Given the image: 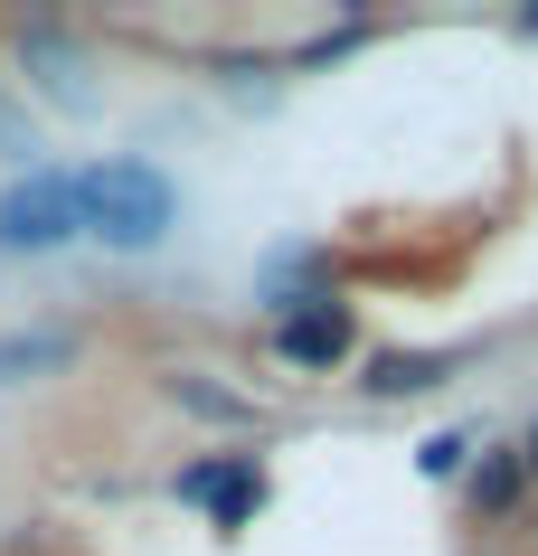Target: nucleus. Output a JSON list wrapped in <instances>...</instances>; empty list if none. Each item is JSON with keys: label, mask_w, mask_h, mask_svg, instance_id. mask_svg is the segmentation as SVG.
I'll return each mask as SVG.
<instances>
[{"label": "nucleus", "mask_w": 538, "mask_h": 556, "mask_svg": "<svg viewBox=\"0 0 538 556\" xmlns=\"http://www.w3.org/2000/svg\"><path fill=\"white\" fill-rule=\"evenodd\" d=\"M435 378H445V358H378V368H368L378 396H416V387H435Z\"/></svg>", "instance_id": "6e6552de"}, {"label": "nucleus", "mask_w": 538, "mask_h": 556, "mask_svg": "<svg viewBox=\"0 0 538 556\" xmlns=\"http://www.w3.org/2000/svg\"><path fill=\"white\" fill-rule=\"evenodd\" d=\"M520 471H538V425H529V443H520Z\"/></svg>", "instance_id": "9b49d317"}, {"label": "nucleus", "mask_w": 538, "mask_h": 556, "mask_svg": "<svg viewBox=\"0 0 538 556\" xmlns=\"http://www.w3.org/2000/svg\"><path fill=\"white\" fill-rule=\"evenodd\" d=\"M350 312H330V302H284V321H274V350L293 358V368H340L350 358Z\"/></svg>", "instance_id": "20e7f679"}, {"label": "nucleus", "mask_w": 538, "mask_h": 556, "mask_svg": "<svg viewBox=\"0 0 538 556\" xmlns=\"http://www.w3.org/2000/svg\"><path fill=\"white\" fill-rule=\"evenodd\" d=\"M0 151H29V114H20L10 94H0Z\"/></svg>", "instance_id": "1a4fd4ad"}, {"label": "nucleus", "mask_w": 538, "mask_h": 556, "mask_svg": "<svg viewBox=\"0 0 538 556\" xmlns=\"http://www.w3.org/2000/svg\"><path fill=\"white\" fill-rule=\"evenodd\" d=\"M179 500H189V509H209L217 528H246L255 509H265V471H255V453H227V463H189V471H179Z\"/></svg>", "instance_id": "7ed1b4c3"}, {"label": "nucleus", "mask_w": 538, "mask_h": 556, "mask_svg": "<svg viewBox=\"0 0 538 556\" xmlns=\"http://www.w3.org/2000/svg\"><path fill=\"white\" fill-rule=\"evenodd\" d=\"M76 189V227L104 236V245H123V255H151L161 236H171L179 217V189L161 161H142V151H114V161H86V170L66 179Z\"/></svg>", "instance_id": "f257e3e1"}, {"label": "nucleus", "mask_w": 538, "mask_h": 556, "mask_svg": "<svg viewBox=\"0 0 538 556\" xmlns=\"http://www.w3.org/2000/svg\"><path fill=\"white\" fill-rule=\"evenodd\" d=\"M29 66H38V86L58 94L66 114H86V104H95V86L76 76V58H66V38H58V29H29Z\"/></svg>", "instance_id": "39448f33"}, {"label": "nucleus", "mask_w": 538, "mask_h": 556, "mask_svg": "<svg viewBox=\"0 0 538 556\" xmlns=\"http://www.w3.org/2000/svg\"><path fill=\"white\" fill-rule=\"evenodd\" d=\"M453 463H463V434H435V443H425V471H435V481H445Z\"/></svg>", "instance_id": "9d476101"}, {"label": "nucleus", "mask_w": 538, "mask_h": 556, "mask_svg": "<svg viewBox=\"0 0 538 556\" xmlns=\"http://www.w3.org/2000/svg\"><path fill=\"white\" fill-rule=\"evenodd\" d=\"M66 350H76V340H58V330H20V340H0V378H29V368H66Z\"/></svg>", "instance_id": "0eeeda50"}, {"label": "nucleus", "mask_w": 538, "mask_h": 556, "mask_svg": "<svg viewBox=\"0 0 538 556\" xmlns=\"http://www.w3.org/2000/svg\"><path fill=\"white\" fill-rule=\"evenodd\" d=\"M76 227V189H66V170H20L10 189H0V245L10 255H58Z\"/></svg>", "instance_id": "f03ea898"}, {"label": "nucleus", "mask_w": 538, "mask_h": 556, "mask_svg": "<svg viewBox=\"0 0 538 556\" xmlns=\"http://www.w3.org/2000/svg\"><path fill=\"white\" fill-rule=\"evenodd\" d=\"M510 500H520V453H481L473 463V509L481 519H510Z\"/></svg>", "instance_id": "423d86ee"}]
</instances>
